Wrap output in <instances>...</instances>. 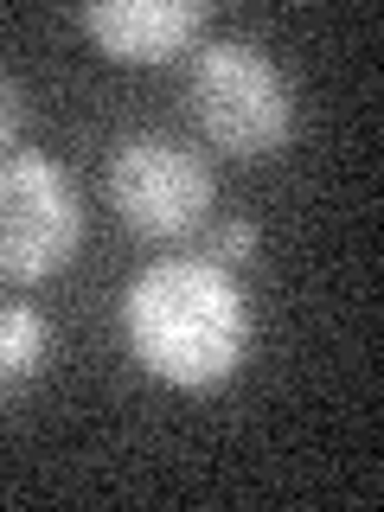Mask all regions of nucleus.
Masks as SVG:
<instances>
[{
    "label": "nucleus",
    "instance_id": "nucleus-1",
    "mask_svg": "<svg viewBox=\"0 0 384 512\" xmlns=\"http://www.w3.org/2000/svg\"><path fill=\"white\" fill-rule=\"evenodd\" d=\"M122 333L173 391H212L250 352V301L224 263H154L122 295Z\"/></svg>",
    "mask_w": 384,
    "mask_h": 512
},
{
    "label": "nucleus",
    "instance_id": "nucleus-2",
    "mask_svg": "<svg viewBox=\"0 0 384 512\" xmlns=\"http://www.w3.org/2000/svg\"><path fill=\"white\" fill-rule=\"evenodd\" d=\"M186 103L199 135L231 160H269L295 135V96L276 58L244 39H212L186 64Z\"/></svg>",
    "mask_w": 384,
    "mask_h": 512
},
{
    "label": "nucleus",
    "instance_id": "nucleus-3",
    "mask_svg": "<svg viewBox=\"0 0 384 512\" xmlns=\"http://www.w3.org/2000/svg\"><path fill=\"white\" fill-rule=\"evenodd\" d=\"M218 199V180L205 154L167 135H128L109 154V205L135 237L148 244H180V237L205 231Z\"/></svg>",
    "mask_w": 384,
    "mask_h": 512
},
{
    "label": "nucleus",
    "instance_id": "nucleus-4",
    "mask_svg": "<svg viewBox=\"0 0 384 512\" xmlns=\"http://www.w3.org/2000/svg\"><path fill=\"white\" fill-rule=\"evenodd\" d=\"M77 244H84V199L71 173L45 154H7L0 160V276L45 282L71 269Z\"/></svg>",
    "mask_w": 384,
    "mask_h": 512
},
{
    "label": "nucleus",
    "instance_id": "nucleus-5",
    "mask_svg": "<svg viewBox=\"0 0 384 512\" xmlns=\"http://www.w3.org/2000/svg\"><path fill=\"white\" fill-rule=\"evenodd\" d=\"M212 7L205 0H96L77 13V26L90 32V45L116 64H167L192 52V39L205 32Z\"/></svg>",
    "mask_w": 384,
    "mask_h": 512
},
{
    "label": "nucleus",
    "instance_id": "nucleus-6",
    "mask_svg": "<svg viewBox=\"0 0 384 512\" xmlns=\"http://www.w3.org/2000/svg\"><path fill=\"white\" fill-rule=\"evenodd\" d=\"M45 359H52V327H45V314L26 308V301H0V404H7L13 391H26V384L45 372Z\"/></svg>",
    "mask_w": 384,
    "mask_h": 512
},
{
    "label": "nucleus",
    "instance_id": "nucleus-7",
    "mask_svg": "<svg viewBox=\"0 0 384 512\" xmlns=\"http://www.w3.org/2000/svg\"><path fill=\"white\" fill-rule=\"evenodd\" d=\"M256 244H263V231H256V218H224L218 231H212V263H250Z\"/></svg>",
    "mask_w": 384,
    "mask_h": 512
},
{
    "label": "nucleus",
    "instance_id": "nucleus-8",
    "mask_svg": "<svg viewBox=\"0 0 384 512\" xmlns=\"http://www.w3.org/2000/svg\"><path fill=\"white\" fill-rule=\"evenodd\" d=\"M20 128H26V96H20V84H13L7 71H0V160L13 154V141H20Z\"/></svg>",
    "mask_w": 384,
    "mask_h": 512
}]
</instances>
